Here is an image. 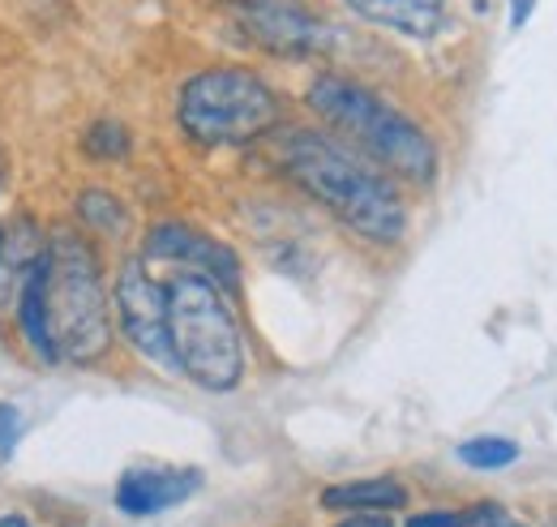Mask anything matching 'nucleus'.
Listing matches in <instances>:
<instances>
[{"label":"nucleus","mask_w":557,"mask_h":527,"mask_svg":"<svg viewBox=\"0 0 557 527\" xmlns=\"http://www.w3.org/2000/svg\"><path fill=\"white\" fill-rule=\"evenodd\" d=\"M278 163L309 198L322 201L356 236H364L373 245L404 241L408 206L382 172L369 168V159H360V150L335 142L331 133L296 130L283 137Z\"/></svg>","instance_id":"f257e3e1"},{"label":"nucleus","mask_w":557,"mask_h":527,"mask_svg":"<svg viewBox=\"0 0 557 527\" xmlns=\"http://www.w3.org/2000/svg\"><path fill=\"white\" fill-rule=\"evenodd\" d=\"M168 339L176 373L202 391H236L245 378V339L227 305V287L202 270H168Z\"/></svg>","instance_id":"f03ea898"},{"label":"nucleus","mask_w":557,"mask_h":527,"mask_svg":"<svg viewBox=\"0 0 557 527\" xmlns=\"http://www.w3.org/2000/svg\"><path fill=\"white\" fill-rule=\"evenodd\" d=\"M309 108H313V117H322L326 130H335L364 159L386 168L391 176L412 181V185H429L437 176L442 159H437V146L429 142V133L420 130L412 117H404L395 103L373 95L369 86L348 82L339 73H322L309 86Z\"/></svg>","instance_id":"7ed1b4c3"},{"label":"nucleus","mask_w":557,"mask_h":527,"mask_svg":"<svg viewBox=\"0 0 557 527\" xmlns=\"http://www.w3.org/2000/svg\"><path fill=\"white\" fill-rule=\"evenodd\" d=\"M44 296L57 360L90 365L112 347V305L103 287V266L86 236L57 232L44 249Z\"/></svg>","instance_id":"20e7f679"},{"label":"nucleus","mask_w":557,"mask_h":527,"mask_svg":"<svg viewBox=\"0 0 557 527\" xmlns=\"http://www.w3.org/2000/svg\"><path fill=\"white\" fill-rule=\"evenodd\" d=\"M176 121L198 146H249L278 125V95L253 69L214 65L181 86Z\"/></svg>","instance_id":"39448f33"},{"label":"nucleus","mask_w":557,"mask_h":527,"mask_svg":"<svg viewBox=\"0 0 557 527\" xmlns=\"http://www.w3.org/2000/svg\"><path fill=\"white\" fill-rule=\"evenodd\" d=\"M116 322L138 356H146L163 373H176V356H172V339H168L163 279H154L141 258L125 262L116 274Z\"/></svg>","instance_id":"423d86ee"},{"label":"nucleus","mask_w":557,"mask_h":527,"mask_svg":"<svg viewBox=\"0 0 557 527\" xmlns=\"http://www.w3.org/2000/svg\"><path fill=\"white\" fill-rule=\"evenodd\" d=\"M141 262L150 270L154 266H163V270H202L210 279H219L223 287H236V279H240V262L223 241H214V236L189 228V223H176V219L154 223L146 232Z\"/></svg>","instance_id":"0eeeda50"},{"label":"nucleus","mask_w":557,"mask_h":527,"mask_svg":"<svg viewBox=\"0 0 557 527\" xmlns=\"http://www.w3.org/2000/svg\"><path fill=\"white\" fill-rule=\"evenodd\" d=\"M240 30L249 35L253 48L271 52V57H292V61H305V57H322L335 35L326 22L292 9V4H275V0H253L240 9Z\"/></svg>","instance_id":"6e6552de"},{"label":"nucleus","mask_w":557,"mask_h":527,"mask_svg":"<svg viewBox=\"0 0 557 527\" xmlns=\"http://www.w3.org/2000/svg\"><path fill=\"white\" fill-rule=\"evenodd\" d=\"M198 489H202V471L194 467H129L116 480V506L129 519H150L189 502Z\"/></svg>","instance_id":"1a4fd4ad"},{"label":"nucleus","mask_w":557,"mask_h":527,"mask_svg":"<svg viewBox=\"0 0 557 527\" xmlns=\"http://www.w3.org/2000/svg\"><path fill=\"white\" fill-rule=\"evenodd\" d=\"M373 26H386L408 39H433L446 26V0H344Z\"/></svg>","instance_id":"9d476101"},{"label":"nucleus","mask_w":557,"mask_h":527,"mask_svg":"<svg viewBox=\"0 0 557 527\" xmlns=\"http://www.w3.org/2000/svg\"><path fill=\"white\" fill-rule=\"evenodd\" d=\"M322 506L326 511H404L408 506V489L391 476H369V480H348V485H331L322 493Z\"/></svg>","instance_id":"9b49d317"},{"label":"nucleus","mask_w":557,"mask_h":527,"mask_svg":"<svg viewBox=\"0 0 557 527\" xmlns=\"http://www.w3.org/2000/svg\"><path fill=\"white\" fill-rule=\"evenodd\" d=\"M44 254L30 262L26 270V283H22V296H17V327L26 334L30 352L39 360H57V347H52V330H48V296H44Z\"/></svg>","instance_id":"f8f14e48"},{"label":"nucleus","mask_w":557,"mask_h":527,"mask_svg":"<svg viewBox=\"0 0 557 527\" xmlns=\"http://www.w3.org/2000/svg\"><path fill=\"white\" fill-rule=\"evenodd\" d=\"M77 215H82L95 232H103V236H125V228H129V210H125V201L112 198V194H103V189L82 194V198H77Z\"/></svg>","instance_id":"ddd939ff"},{"label":"nucleus","mask_w":557,"mask_h":527,"mask_svg":"<svg viewBox=\"0 0 557 527\" xmlns=\"http://www.w3.org/2000/svg\"><path fill=\"white\" fill-rule=\"evenodd\" d=\"M459 459L476 471H497V467H510L519 459V446L510 438H497V433H481V438H468L459 446Z\"/></svg>","instance_id":"4468645a"},{"label":"nucleus","mask_w":557,"mask_h":527,"mask_svg":"<svg viewBox=\"0 0 557 527\" xmlns=\"http://www.w3.org/2000/svg\"><path fill=\"white\" fill-rule=\"evenodd\" d=\"M86 150H90L95 159H121V155L129 150V130L116 125V121H99L95 130L86 133Z\"/></svg>","instance_id":"2eb2a0df"},{"label":"nucleus","mask_w":557,"mask_h":527,"mask_svg":"<svg viewBox=\"0 0 557 527\" xmlns=\"http://www.w3.org/2000/svg\"><path fill=\"white\" fill-rule=\"evenodd\" d=\"M13 442H17V407L13 403H0V455L4 459L13 455Z\"/></svg>","instance_id":"dca6fc26"},{"label":"nucleus","mask_w":557,"mask_h":527,"mask_svg":"<svg viewBox=\"0 0 557 527\" xmlns=\"http://www.w3.org/2000/svg\"><path fill=\"white\" fill-rule=\"evenodd\" d=\"M408 527H463V511H424V515H412Z\"/></svg>","instance_id":"f3484780"},{"label":"nucleus","mask_w":557,"mask_h":527,"mask_svg":"<svg viewBox=\"0 0 557 527\" xmlns=\"http://www.w3.org/2000/svg\"><path fill=\"white\" fill-rule=\"evenodd\" d=\"M339 527H391V519L382 511H356L351 519H344Z\"/></svg>","instance_id":"a211bd4d"},{"label":"nucleus","mask_w":557,"mask_h":527,"mask_svg":"<svg viewBox=\"0 0 557 527\" xmlns=\"http://www.w3.org/2000/svg\"><path fill=\"white\" fill-rule=\"evenodd\" d=\"M532 4H536V0H515V13H510V26H515V30H519V26L528 22V13H532Z\"/></svg>","instance_id":"6ab92c4d"},{"label":"nucleus","mask_w":557,"mask_h":527,"mask_svg":"<svg viewBox=\"0 0 557 527\" xmlns=\"http://www.w3.org/2000/svg\"><path fill=\"white\" fill-rule=\"evenodd\" d=\"M0 527H30L22 515H0Z\"/></svg>","instance_id":"aec40b11"},{"label":"nucleus","mask_w":557,"mask_h":527,"mask_svg":"<svg viewBox=\"0 0 557 527\" xmlns=\"http://www.w3.org/2000/svg\"><path fill=\"white\" fill-rule=\"evenodd\" d=\"M0 254H4V232H0Z\"/></svg>","instance_id":"412c9836"},{"label":"nucleus","mask_w":557,"mask_h":527,"mask_svg":"<svg viewBox=\"0 0 557 527\" xmlns=\"http://www.w3.org/2000/svg\"><path fill=\"white\" fill-rule=\"evenodd\" d=\"M554 527H557V524H554Z\"/></svg>","instance_id":"4be33fe9"}]
</instances>
